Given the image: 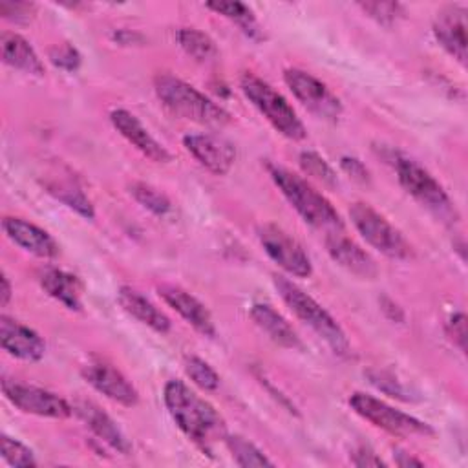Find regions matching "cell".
Returning <instances> with one entry per match:
<instances>
[{
    "label": "cell",
    "mask_w": 468,
    "mask_h": 468,
    "mask_svg": "<svg viewBox=\"0 0 468 468\" xmlns=\"http://www.w3.org/2000/svg\"><path fill=\"white\" fill-rule=\"evenodd\" d=\"M446 335L459 347V351H466V316L464 313H455L450 316L446 324Z\"/></svg>",
    "instance_id": "37"
},
{
    "label": "cell",
    "mask_w": 468,
    "mask_h": 468,
    "mask_svg": "<svg viewBox=\"0 0 468 468\" xmlns=\"http://www.w3.org/2000/svg\"><path fill=\"white\" fill-rule=\"evenodd\" d=\"M186 152L216 176L227 174L236 159L234 146L214 133H188L183 137Z\"/></svg>",
    "instance_id": "13"
},
{
    "label": "cell",
    "mask_w": 468,
    "mask_h": 468,
    "mask_svg": "<svg viewBox=\"0 0 468 468\" xmlns=\"http://www.w3.org/2000/svg\"><path fill=\"white\" fill-rule=\"evenodd\" d=\"M33 13H35V4H29V2H7V0L0 2V15L5 20L16 22V24L29 22Z\"/></svg>",
    "instance_id": "36"
},
{
    "label": "cell",
    "mask_w": 468,
    "mask_h": 468,
    "mask_svg": "<svg viewBox=\"0 0 468 468\" xmlns=\"http://www.w3.org/2000/svg\"><path fill=\"white\" fill-rule=\"evenodd\" d=\"M340 166H342V170H344L349 177H353V179H356V181H360V183H367V181H369V172H367L366 165H364L362 161H358L356 157L344 155V157L340 159Z\"/></svg>",
    "instance_id": "38"
},
{
    "label": "cell",
    "mask_w": 468,
    "mask_h": 468,
    "mask_svg": "<svg viewBox=\"0 0 468 468\" xmlns=\"http://www.w3.org/2000/svg\"><path fill=\"white\" fill-rule=\"evenodd\" d=\"M0 49H2V60L24 73L42 77L44 75V64L33 46L18 33L4 31L0 35Z\"/></svg>",
    "instance_id": "22"
},
{
    "label": "cell",
    "mask_w": 468,
    "mask_h": 468,
    "mask_svg": "<svg viewBox=\"0 0 468 468\" xmlns=\"http://www.w3.org/2000/svg\"><path fill=\"white\" fill-rule=\"evenodd\" d=\"M2 391L15 408L29 415L46 419H68L73 413V406L66 399L38 386L4 378Z\"/></svg>",
    "instance_id": "11"
},
{
    "label": "cell",
    "mask_w": 468,
    "mask_h": 468,
    "mask_svg": "<svg viewBox=\"0 0 468 468\" xmlns=\"http://www.w3.org/2000/svg\"><path fill=\"white\" fill-rule=\"evenodd\" d=\"M2 229L15 245H18L20 249L38 258L49 260L58 256V243L53 239V236L22 218H13V216L4 218Z\"/></svg>",
    "instance_id": "20"
},
{
    "label": "cell",
    "mask_w": 468,
    "mask_h": 468,
    "mask_svg": "<svg viewBox=\"0 0 468 468\" xmlns=\"http://www.w3.org/2000/svg\"><path fill=\"white\" fill-rule=\"evenodd\" d=\"M351 463L355 466H384L386 464L375 452H371L366 446H360L351 453Z\"/></svg>",
    "instance_id": "39"
},
{
    "label": "cell",
    "mask_w": 468,
    "mask_h": 468,
    "mask_svg": "<svg viewBox=\"0 0 468 468\" xmlns=\"http://www.w3.org/2000/svg\"><path fill=\"white\" fill-rule=\"evenodd\" d=\"M40 287L48 296L60 302L69 311L82 309V283L80 280L62 269H46L40 274Z\"/></svg>",
    "instance_id": "23"
},
{
    "label": "cell",
    "mask_w": 468,
    "mask_h": 468,
    "mask_svg": "<svg viewBox=\"0 0 468 468\" xmlns=\"http://www.w3.org/2000/svg\"><path fill=\"white\" fill-rule=\"evenodd\" d=\"M157 292L197 333H201L203 336H210V338L216 335V325H214L212 314L208 313L205 303H201L194 294H190L188 291H185L177 285H159Z\"/></svg>",
    "instance_id": "18"
},
{
    "label": "cell",
    "mask_w": 468,
    "mask_h": 468,
    "mask_svg": "<svg viewBox=\"0 0 468 468\" xmlns=\"http://www.w3.org/2000/svg\"><path fill=\"white\" fill-rule=\"evenodd\" d=\"M393 166L399 183L415 201L441 218L455 216V208L444 186L424 166L406 155H395Z\"/></svg>",
    "instance_id": "8"
},
{
    "label": "cell",
    "mask_w": 468,
    "mask_h": 468,
    "mask_svg": "<svg viewBox=\"0 0 468 468\" xmlns=\"http://www.w3.org/2000/svg\"><path fill=\"white\" fill-rule=\"evenodd\" d=\"M48 192L58 199L62 205L77 212L84 219L95 218V208L90 201V197L84 194V190L71 179H53L46 183Z\"/></svg>",
    "instance_id": "25"
},
{
    "label": "cell",
    "mask_w": 468,
    "mask_h": 468,
    "mask_svg": "<svg viewBox=\"0 0 468 468\" xmlns=\"http://www.w3.org/2000/svg\"><path fill=\"white\" fill-rule=\"evenodd\" d=\"M185 373L197 388L205 391H216L219 388L218 371L199 356L190 355L185 358Z\"/></svg>",
    "instance_id": "30"
},
{
    "label": "cell",
    "mask_w": 468,
    "mask_h": 468,
    "mask_svg": "<svg viewBox=\"0 0 468 468\" xmlns=\"http://www.w3.org/2000/svg\"><path fill=\"white\" fill-rule=\"evenodd\" d=\"M49 60L64 71H75L80 66V53L75 46L64 42L49 49Z\"/></svg>",
    "instance_id": "35"
},
{
    "label": "cell",
    "mask_w": 468,
    "mask_h": 468,
    "mask_svg": "<svg viewBox=\"0 0 468 468\" xmlns=\"http://www.w3.org/2000/svg\"><path fill=\"white\" fill-rule=\"evenodd\" d=\"M325 249L333 261H336L347 272L360 276V278H375L378 267L375 260L353 239L344 236L342 230L331 232L325 238Z\"/></svg>",
    "instance_id": "19"
},
{
    "label": "cell",
    "mask_w": 468,
    "mask_h": 468,
    "mask_svg": "<svg viewBox=\"0 0 468 468\" xmlns=\"http://www.w3.org/2000/svg\"><path fill=\"white\" fill-rule=\"evenodd\" d=\"M154 90L157 99L174 113L197 124L221 128L230 122V113L201 93L192 84L174 77L170 73H159L154 79Z\"/></svg>",
    "instance_id": "3"
},
{
    "label": "cell",
    "mask_w": 468,
    "mask_h": 468,
    "mask_svg": "<svg viewBox=\"0 0 468 468\" xmlns=\"http://www.w3.org/2000/svg\"><path fill=\"white\" fill-rule=\"evenodd\" d=\"M349 219L358 234L380 254L391 260H408L413 256L410 241L371 205L356 201L349 207Z\"/></svg>",
    "instance_id": "6"
},
{
    "label": "cell",
    "mask_w": 468,
    "mask_h": 468,
    "mask_svg": "<svg viewBox=\"0 0 468 468\" xmlns=\"http://www.w3.org/2000/svg\"><path fill=\"white\" fill-rule=\"evenodd\" d=\"M283 80L298 102H302V106H305L316 117L325 121H338L342 115L340 99L314 75L300 68H287L283 71Z\"/></svg>",
    "instance_id": "9"
},
{
    "label": "cell",
    "mask_w": 468,
    "mask_h": 468,
    "mask_svg": "<svg viewBox=\"0 0 468 468\" xmlns=\"http://www.w3.org/2000/svg\"><path fill=\"white\" fill-rule=\"evenodd\" d=\"M382 311H384L393 322H402V320H404L402 309H400L395 302H391V300H388V298H382Z\"/></svg>",
    "instance_id": "41"
},
{
    "label": "cell",
    "mask_w": 468,
    "mask_h": 468,
    "mask_svg": "<svg viewBox=\"0 0 468 468\" xmlns=\"http://www.w3.org/2000/svg\"><path fill=\"white\" fill-rule=\"evenodd\" d=\"M117 302L119 305L135 320H139L141 324L148 325L150 329H154L155 333H168L172 327L170 318L152 302L148 300L144 294H141L137 289L122 285L117 291Z\"/></svg>",
    "instance_id": "21"
},
{
    "label": "cell",
    "mask_w": 468,
    "mask_h": 468,
    "mask_svg": "<svg viewBox=\"0 0 468 468\" xmlns=\"http://www.w3.org/2000/svg\"><path fill=\"white\" fill-rule=\"evenodd\" d=\"M349 406L356 415L395 437H431L435 433L428 422L362 391L349 397Z\"/></svg>",
    "instance_id": "7"
},
{
    "label": "cell",
    "mask_w": 468,
    "mask_h": 468,
    "mask_svg": "<svg viewBox=\"0 0 468 468\" xmlns=\"http://www.w3.org/2000/svg\"><path fill=\"white\" fill-rule=\"evenodd\" d=\"M80 373L82 378L106 399L126 408H132L139 402V393L135 386L110 362L93 358L82 366Z\"/></svg>",
    "instance_id": "12"
},
{
    "label": "cell",
    "mask_w": 468,
    "mask_h": 468,
    "mask_svg": "<svg viewBox=\"0 0 468 468\" xmlns=\"http://www.w3.org/2000/svg\"><path fill=\"white\" fill-rule=\"evenodd\" d=\"M0 452L9 466H37L33 450L5 433L0 437Z\"/></svg>",
    "instance_id": "32"
},
{
    "label": "cell",
    "mask_w": 468,
    "mask_h": 468,
    "mask_svg": "<svg viewBox=\"0 0 468 468\" xmlns=\"http://www.w3.org/2000/svg\"><path fill=\"white\" fill-rule=\"evenodd\" d=\"M11 294H13V292H11V283H9L7 276L2 274V289H0V302H2V305H7V303H9Z\"/></svg>",
    "instance_id": "43"
},
{
    "label": "cell",
    "mask_w": 468,
    "mask_h": 468,
    "mask_svg": "<svg viewBox=\"0 0 468 468\" xmlns=\"http://www.w3.org/2000/svg\"><path fill=\"white\" fill-rule=\"evenodd\" d=\"M239 88L243 95L252 102V106L272 124L276 132H280L283 137L291 141L305 139V126L296 115L294 108L269 82L261 80L252 73H245L239 80Z\"/></svg>",
    "instance_id": "5"
},
{
    "label": "cell",
    "mask_w": 468,
    "mask_h": 468,
    "mask_svg": "<svg viewBox=\"0 0 468 468\" xmlns=\"http://www.w3.org/2000/svg\"><path fill=\"white\" fill-rule=\"evenodd\" d=\"M130 194H132V197H133L143 208H146V210L152 212L154 216L163 218V216H166V214L172 210L170 199H168L161 190H157L155 186H152V185H148V183H141V181L132 183V185H130Z\"/></svg>",
    "instance_id": "29"
},
{
    "label": "cell",
    "mask_w": 468,
    "mask_h": 468,
    "mask_svg": "<svg viewBox=\"0 0 468 468\" xmlns=\"http://www.w3.org/2000/svg\"><path fill=\"white\" fill-rule=\"evenodd\" d=\"M112 38L122 46H132V44H139L143 42V37L139 33H130L126 29H119L112 35Z\"/></svg>",
    "instance_id": "40"
},
{
    "label": "cell",
    "mask_w": 468,
    "mask_h": 468,
    "mask_svg": "<svg viewBox=\"0 0 468 468\" xmlns=\"http://www.w3.org/2000/svg\"><path fill=\"white\" fill-rule=\"evenodd\" d=\"M395 464L402 466V468H408V466H424V461L406 453V452H399L395 453Z\"/></svg>",
    "instance_id": "42"
},
{
    "label": "cell",
    "mask_w": 468,
    "mask_h": 468,
    "mask_svg": "<svg viewBox=\"0 0 468 468\" xmlns=\"http://www.w3.org/2000/svg\"><path fill=\"white\" fill-rule=\"evenodd\" d=\"M0 342L7 355L26 362H37L46 353V344L40 335L9 316L0 318Z\"/></svg>",
    "instance_id": "16"
},
{
    "label": "cell",
    "mask_w": 468,
    "mask_h": 468,
    "mask_svg": "<svg viewBox=\"0 0 468 468\" xmlns=\"http://www.w3.org/2000/svg\"><path fill=\"white\" fill-rule=\"evenodd\" d=\"M358 7L384 26H391L404 16V7L399 2H360Z\"/></svg>",
    "instance_id": "34"
},
{
    "label": "cell",
    "mask_w": 468,
    "mask_h": 468,
    "mask_svg": "<svg viewBox=\"0 0 468 468\" xmlns=\"http://www.w3.org/2000/svg\"><path fill=\"white\" fill-rule=\"evenodd\" d=\"M250 318L254 324L278 346L287 349L302 347L300 336L292 325L269 303H254L250 307Z\"/></svg>",
    "instance_id": "24"
},
{
    "label": "cell",
    "mask_w": 468,
    "mask_h": 468,
    "mask_svg": "<svg viewBox=\"0 0 468 468\" xmlns=\"http://www.w3.org/2000/svg\"><path fill=\"white\" fill-rule=\"evenodd\" d=\"M369 382L380 389L382 393L393 397V399H400V400H411V391H408V388L389 371L384 369H367L366 371Z\"/></svg>",
    "instance_id": "33"
},
{
    "label": "cell",
    "mask_w": 468,
    "mask_h": 468,
    "mask_svg": "<svg viewBox=\"0 0 468 468\" xmlns=\"http://www.w3.org/2000/svg\"><path fill=\"white\" fill-rule=\"evenodd\" d=\"M73 413L79 415V419L91 430V433L101 442H104L106 446H110L117 453H122V455L130 453L132 444L126 439V435L121 431L117 422L104 410H101L95 402L77 400L73 404Z\"/></svg>",
    "instance_id": "17"
},
{
    "label": "cell",
    "mask_w": 468,
    "mask_h": 468,
    "mask_svg": "<svg viewBox=\"0 0 468 468\" xmlns=\"http://www.w3.org/2000/svg\"><path fill=\"white\" fill-rule=\"evenodd\" d=\"M267 168L278 190L307 225L325 230L327 234L344 230V221L336 208L307 179L278 165H269Z\"/></svg>",
    "instance_id": "2"
},
{
    "label": "cell",
    "mask_w": 468,
    "mask_h": 468,
    "mask_svg": "<svg viewBox=\"0 0 468 468\" xmlns=\"http://www.w3.org/2000/svg\"><path fill=\"white\" fill-rule=\"evenodd\" d=\"M113 128L144 157L154 163H168L172 159L170 152L144 128V124L128 110L117 108L110 113Z\"/></svg>",
    "instance_id": "15"
},
{
    "label": "cell",
    "mask_w": 468,
    "mask_h": 468,
    "mask_svg": "<svg viewBox=\"0 0 468 468\" xmlns=\"http://www.w3.org/2000/svg\"><path fill=\"white\" fill-rule=\"evenodd\" d=\"M272 282L278 294L287 303V307L296 314L298 320L309 325L331 347L333 353L340 356L349 355L351 347L344 329L313 296H309L303 289H300L296 283H292L289 278L282 274H274Z\"/></svg>",
    "instance_id": "4"
},
{
    "label": "cell",
    "mask_w": 468,
    "mask_h": 468,
    "mask_svg": "<svg viewBox=\"0 0 468 468\" xmlns=\"http://www.w3.org/2000/svg\"><path fill=\"white\" fill-rule=\"evenodd\" d=\"M298 161H300L302 170H303L307 176L314 177L316 181H320V183H324V185H327V186H333V185L338 183L336 172L331 168V165H329L320 154L311 152V150H305V152L300 154Z\"/></svg>",
    "instance_id": "31"
},
{
    "label": "cell",
    "mask_w": 468,
    "mask_h": 468,
    "mask_svg": "<svg viewBox=\"0 0 468 468\" xmlns=\"http://www.w3.org/2000/svg\"><path fill=\"white\" fill-rule=\"evenodd\" d=\"M258 239L265 254L287 274L296 278H309L313 272V263L303 250V247L289 236L282 227L274 223H265L258 229Z\"/></svg>",
    "instance_id": "10"
},
{
    "label": "cell",
    "mask_w": 468,
    "mask_h": 468,
    "mask_svg": "<svg viewBox=\"0 0 468 468\" xmlns=\"http://www.w3.org/2000/svg\"><path fill=\"white\" fill-rule=\"evenodd\" d=\"M433 37L448 55L466 64V9L463 5H446L437 13Z\"/></svg>",
    "instance_id": "14"
},
{
    "label": "cell",
    "mask_w": 468,
    "mask_h": 468,
    "mask_svg": "<svg viewBox=\"0 0 468 468\" xmlns=\"http://www.w3.org/2000/svg\"><path fill=\"white\" fill-rule=\"evenodd\" d=\"M176 40L188 57L199 62H207L218 55L214 40L196 27H179L176 31Z\"/></svg>",
    "instance_id": "26"
},
{
    "label": "cell",
    "mask_w": 468,
    "mask_h": 468,
    "mask_svg": "<svg viewBox=\"0 0 468 468\" xmlns=\"http://www.w3.org/2000/svg\"><path fill=\"white\" fill-rule=\"evenodd\" d=\"M207 7L221 16L236 22L249 37L256 38L260 35L254 13L249 5L241 4V2H208Z\"/></svg>",
    "instance_id": "28"
},
{
    "label": "cell",
    "mask_w": 468,
    "mask_h": 468,
    "mask_svg": "<svg viewBox=\"0 0 468 468\" xmlns=\"http://www.w3.org/2000/svg\"><path fill=\"white\" fill-rule=\"evenodd\" d=\"M165 406L176 426L205 455H212V446L225 441V420L216 408L201 399L181 380H168L163 389Z\"/></svg>",
    "instance_id": "1"
},
{
    "label": "cell",
    "mask_w": 468,
    "mask_h": 468,
    "mask_svg": "<svg viewBox=\"0 0 468 468\" xmlns=\"http://www.w3.org/2000/svg\"><path fill=\"white\" fill-rule=\"evenodd\" d=\"M225 444L239 466H274L254 442L241 435H225Z\"/></svg>",
    "instance_id": "27"
}]
</instances>
